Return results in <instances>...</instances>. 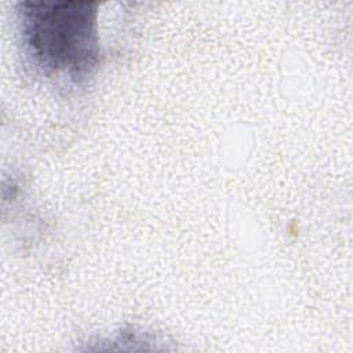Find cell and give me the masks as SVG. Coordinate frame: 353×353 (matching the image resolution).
<instances>
[{
    "mask_svg": "<svg viewBox=\"0 0 353 353\" xmlns=\"http://www.w3.org/2000/svg\"><path fill=\"white\" fill-rule=\"evenodd\" d=\"M22 41L46 73L80 80L101 61L97 1H22Z\"/></svg>",
    "mask_w": 353,
    "mask_h": 353,
    "instance_id": "1",
    "label": "cell"
}]
</instances>
